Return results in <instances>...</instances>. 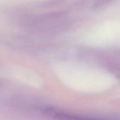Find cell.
I'll use <instances>...</instances> for the list:
<instances>
[{
    "label": "cell",
    "instance_id": "obj_1",
    "mask_svg": "<svg viewBox=\"0 0 120 120\" xmlns=\"http://www.w3.org/2000/svg\"><path fill=\"white\" fill-rule=\"evenodd\" d=\"M43 112L46 114L49 115L52 117L61 118V119H83V118L80 117H77L76 115L69 113L66 111H62L59 109H55V108H46L43 110Z\"/></svg>",
    "mask_w": 120,
    "mask_h": 120
},
{
    "label": "cell",
    "instance_id": "obj_2",
    "mask_svg": "<svg viewBox=\"0 0 120 120\" xmlns=\"http://www.w3.org/2000/svg\"><path fill=\"white\" fill-rule=\"evenodd\" d=\"M111 0H98L95 4L94 7L97 8H99L100 7H102L104 5L106 4L107 2H110Z\"/></svg>",
    "mask_w": 120,
    "mask_h": 120
}]
</instances>
